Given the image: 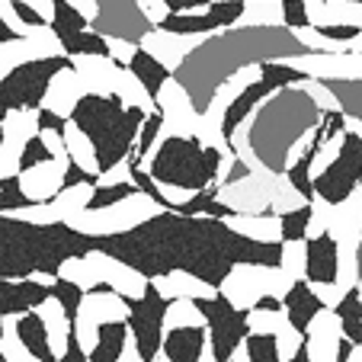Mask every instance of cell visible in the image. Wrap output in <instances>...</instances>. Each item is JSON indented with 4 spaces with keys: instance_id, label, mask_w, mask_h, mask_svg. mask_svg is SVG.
Returning <instances> with one entry per match:
<instances>
[{
    "instance_id": "cell-1",
    "label": "cell",
    "mask_w": 362,
    "mask_h": 362,
    "mask_svg": "<svg viewBox=\"0 0 362 362\" xmlns=\"http://www.w3.org/2000/svg\"><path fill=\"white\" fill-rule=\"evenodd\" d=\"M144 116H151V112L135 110V106H125L119 96L87 93L71 119H77V122L87 129V135L96 141L103 170H106V167H112L116 160L129 158V151H132V144H135Z\"/></svg>"
},
{
    "instance_id": "cell-2",
    "label": "cell",
    "mask_w": 362,
    "mask_h": 362,
    "mask_svg": "<svg viewBox=\"0 0 362 362\" xmlns=\"http://www.w3.org/2000/svg\"><path fill=\"white\" fill-rule=\"evenodd\" d=\"M164 215H170V205H164L148 189H132L119 202L87 205L83 212H77L68 221V228L87 234V238H119V234H129L148 221L164 218Z\"/></svg>"
},
{
    "instance_id": "cell-3",
    "label": "cell",
    "mask_w": 362,
    "mask_h": 362,
    "mask_svg": "<svg viewBox=\"0 0 362 362\" xmlns=\"http://www.w3.org/2000/svg\"><path fill=\"white\" fill-rule=\"evenodd\" d=\"M218 160L221 151L205 148L199 138H164L158 158H154V167H151V177L164 180V183L202 189V186L215 183Z\"/></svg>"
},
{
    "instance_id": "cell-4",
    "label": "cell",
    "mask_w": 362,
    "mask_h": 362,
    "mask_svg": "<svg viewBox=\"0 0 362 362\" xmlns=\"http://www.w3.org/2000/svg\"><path fill=\"white\" fill-rule=\"evenodd\" d=\"M292 279L282 263H263V260H238L228 267L225 279L218 282L221 295L240 311H250L253 305H260L263 298H286L292 292Z\"/></svg>"
},
{
    "instance_id": "cell-5",
    "label": "cell",
    "mask_w": 362,
    "mask_h": 362,
    "mask_svg": "<svg viewBox=\"0 0 362 362\" xmlns=\"http://www.w3.org/2000/svg\"><path fill=\"white\" fill-rule=\"evenodd\" d=\"M112 321H132V301L110 286L83 292L81 308L74 311V343L87 353V359H93L96 353L100 330Z\"/></svg>"
},
{
    "instance_id": "cell-6",
    "label": "cell",
    "mask_w": 362,
    "mask_h": 362,
    "mask_svg": "<svg viewBox=\"0 0 362 362\" xmlns=\"http://www.w3.org/2000/svg\"><path fill=\"white\" fill-rule=\"evenodd\" d=\"M93 196H96V180H81V183L64 186L48 202H26L4 215L23 221V225H33V228H55V225H68L77 212H83L93 202Z\"/></svg>"
},
{
    "instance_id": "cell-7",
    "label": "cell",
    "mask_w": 362,
    "mask_h": 362,
    "mask_svg": "<svg viewBox=\"0 0 362 362\" xmlns=\"http://www.w3.org/2000/svg\"><path fill=\"white\" fill-rule=\"evenodd\" d=\"M0 132H4V144H0V180L20 177L23 154H26L29 141L42 132V106H13V110H4Z\"/></svg>"
},
{
    "instance_id": "cell-8",
    "label": "cell",
    "mask_w": 362,
    "mask_h": 362,
    "mask_svg": "<svg viewBox=\"0 0 362 362\" xmlns=\"http://www.w3.org/2000/svg\"><path fill=\"white\" fill-rule=\"evenodd\" d=\"M68 62H71V55L42 58V62H29V64H23V68H16L13 74L0 77V81H4V87H0L4 110H13V106H42V96H45L52 74Z\"/></svg>"
},
{
    "instance_id": "cell-9",
    "label": "cell",
    "mask_w": 362,
    "mask_h": 362,
    "mask_svg": "<svg viewBox=\"0 0 362 362\" xmlns=\"http://www.w3.org/2000/svg\"><path fill=\"white\" fill-rule=\"evenodd\" d=\"M68 48H64L62 35L55 33V26L48 23L45 29H39L35 35H10V39H0V77L13 74L16 68L29 62H42V58H64Z\"/></svg>"
},
{
    "instance_id": "cell-10",
    "label": "cell",
    "mask_w": 362,
    "mask_h": 362,
    "mask_svg": "<svg viewBox=\"0 0 362 362\" xmlns=\"http://www.w3.org/2000/svg\"><path fill=\"white\" fill-rule=\"evenodd\" d=\"M279 177H282V170H273V173L247 170L244 177L218 186V199L231 212H244V215L273 212V189L279 183Z\"/></svg>"
},
{
    "instance_id": "cell-11",
    "label": "cell",
    "mask_w": 362,
    "mask_h": 362,
    "mask_svg": "<svg viewBox=\"0 0 362 362\" xmlns=\"http://www.w3.org/2000/svg\"><path fill=\"white\" fill-rule=\"evenodd\" d=\"M346 327H343V315L340 308H327L324 305L311 324L305 327V359L308 362H340L343 349L349 346Z\"/></svg>"
},
{
    "instance_id": "cell-12",
    "label": "cell",
    "mask_w": 362,
    "mask_h": 362,
    "mask_svg": "<svg viewBox=\"0 0 362 362\" xmlns=\"http://www.w3.org/2000/svg\"><path fill=\"white\" fill-rule=\"evenodd\" d=\"M158 106L164 112V125H160L158 138H196V125L202 112L192 106L189 90L177 74L167 77V83L158 90Z\"/></svg>"
},
{
    "instance_id": "cell-13",
    "label": "cell",
    "mask_w": 362,
    "mask_h": 362,
    "mask_svg": "<svg viewBox=\"0 0 362 362\" xmlns=\"http://www.w3.org/2000/svg\"><path fill=\"white\" fill-rule=\"evenodd\" d=\"M212 39H218V35L215 33H177V29H167V26H151L138 39V45L144 52H151L164 68H170V74H177L183 68L186 55H192L199 45H205V42H212Z\"/></svg>"
},
{
    "instance_id": "cell-14",
    "label": "cell",
    "mask_w": 362,
    "mask_h": 362,
    "mask_svg": "<svg viewBox=\"0 0 362 362\" xmlns=\"http://www.w3.org/2000/svg\"><path fill=\"white\" fill-rule=\"evenodd\" d=\"M359 183H362V138L356 132H349L343 154L330 164L327 173H321L315 180V192L330 199V202H343Z\"/></svg>"
},
{
    "instance_id": "cell-15",
    "label": "cell",
    "mask_w": 362,
    "mask_h": 362,
    "mask_svg": "<svg viewBox=\"0 0 362 362\" xmlns=\"http://www.w3.org/2000/svg\"><path fill=\"white\" fill-rule=\"evenodd\" d=\"M282 62L321 81H362V52H301Z\"/></svg>"
},
{
    "instance_id": "cell-16",
    "label": "cell",
    "mask_w": 362,
    "mask_h": 362,
    "mask_svg": "<svg viewBox=\"0 0 362 362\" xmlns=\"http://www.w3.org/2000/svg\"><path fill=\"white\" fill-rule=\"evenodd\" d=\"M87 257L93 260V267L100 269L103 286L122 292L129 301H138V298H144V295L151 292V276L141 273L138 267H132V263H125L122 257L106 253V250H100V247H90Z\"/></svg>"
},
{
    "instance_id": "cell-17",
    "label": "cell",
    "mask_w": 362,
    "mask_h": 362,
    "mask_svg": "<svg viewBox=\"0 0 362 362\" xmlns=\"http://www.w3.org/2000/svg\"><path fill=\"white\" fill-rule=\"evenodd\" d=\"M164 311H167V301L160 298L154 288H151L144 298L132 301V330L138 334V343L144 349V362L154 359L160 346H164Z\"/></svg>"
},
{
    "instance_id": "cell-18",
    "label": "cell",
    "mask_w": 362,
    "mask_h": 362,
    "mask_svg": "<svg viewBox=\"0 0 362 362\" xmlns=\"http://www.w3.org/2000/svg\"><path fill=\"white\" fill-rule=\"evenodd\" d=\"M205 315H209V324H212V334H215V346H218V359H228L234 346L247 337V311L234 308L225 295L218 298H205L202 301Z\"/></svg>"
},
{
    "instance_id": "cell-19",
    "label": "cell",
    "mask_w": 362,
    "mask_h": 362,
    "mask_svg": "<svg viewBox=\"0 0 362 362\" xmlns=\"http://www.w3.org/2000/svg\"><path fill=\"white\" fill-rule=\"evenodd\" d=\"M71 167H74V160H64V158L52 154V158L39 160V164H33V167H23L16 180H20L29 202H48V199L58 196V192L68 186Z\"/></svg>"
},
{
    "instance_id": "cell-20",
    "label": "cell",
    "mask_w": 362,
    "mask_h": 362,
    "mask_svg": "<svg viewBox=\"0 0 362 362\" xmlns=\"http://www.w3.org/2000/svg\"><path fill=\"white\" fill-rule=\"evenodd\" d=\"M151 288L160 295L164 301H173V298H196V301H205V298H218L221 295V286L212 279H205L202 273L196 269H164V273H151Z\"/></svg>"
},
{
    "instance_id": "cell-21",
    "label": "cell",
    "mask_w": 362,
    "mask_h": 362,
    "mask_svg": "<svg viewBox=\"0 0 362 362\" xmlns=\"http://www.w3.org/2000/svg\"><path fill=\"white\" fill-rule=\"evenodd\" d=\"M33 311L42 317V324H45L48 343H52V356H55V362H64L71 343H74V315H71L68 305H64V301L58 298L55 292H48L45 298H42L39 305L33 308Z\"/></svg>"
},
{
    "instance_id": "cell-22",
    "label": "cell",
    "mask_w": 362,
    "mask_h": 362,
    "mask_svg": "<svg viewBox=\"0 0 362 362\" xmlns=\"http://www.w3.org/2000/svg\"><path fill=\"white\" fill-rule=\"evenodd\" d=\"M71 64L77 68L83 81V90L93 96H112L116 93V81L122 74L125 64H119L110 52H87V55H71Z\"/></svg>"
},
{
    "instance_id": "cell-23",
    "label": "cell",
    "mask_w": 362,
    "mask_h": 362,
    "mask_svg": "<svg viewBox=\"0 0 362 362\" xmlns=\"http://www.w3.org/2000/svg\"><path fill=\"white\" fill-rule=\"evenodd\" d=\"M83 96H87V90H83L81 74H77V68L68 62L48 81V90H45V96H42V110L55 112V116H62V119H71Z\"/></svg>"
},
{
    "instance_id": "cell-24",
    "label": "cell",
    "mask_w": 362,
    "mask_h": 362,
    "mask_svg": "<svg viewBox=\"0 0 362 362\" xmlns=\"http://www.w3.org/2000/svg\"><path fill=\"white\" fill-rule=\"evenodd\" d=\"M221 225H228V231L238 238L257 240V244H273L279 247L286 240V228H282V215L276 212H260V215H244V212H228L225 218H218Z\"/></svg>"
},
{
    "instance_id": "cell-25",
    "label": "cell",
    "mask_w": 362,
    "mask_h": 362,
    "mask_svg": "<svg viewBox=\"0 0 362 362\" xmlns=\"http://www.w3.org/2000/svg\"><path fill=\"white\" fill-rule=\"evenodd\" d=\"M209 327H177L164 334V346L154 353L151 362H199L205 349Z\"/></svg>"
},
{
    "instance_id": "cell-26",
    "label": "cell",
    "mask_w": 362,
    "mask_h": 362,
    "mask_svg": "<svg viewBox=\"0 0 362 362\" xmlns=\"http://www.w3.org/2000/svg\"><path fill=\"white\" fill-rule=\"evenodd\" d=\"M52 288L33 282L26 273L23 276H4L0 279V311H33Z\"/></svg>"
},
{
    "instance_id": "cell-27",
    "label": "cell",
    "mask_w": 362,
    "mask_h": 362,
    "mask_svg": "<svg viewBox=\"0 0 362 362\" xmlns=\"http://www.w3.org/2000/svg\"><path fill=\"white\" fill-rule=\"evenodd\" d=\"M311 26H359L362 29V0H308Z\"/></svg>"
},
{
    "instance_id": "cell-28",
    "label": "cell",
    "mask_w": 362,
    "mask_h": 362,
    "mask_svg": "<svg viewBox=\"0 0 362 362\" xmlns=\"http://www.w3.org/2000/svg\"><path fill=\"white\" fill-rule=\"evenodd\" d=\"M62 132H64V141H68L71 160H74V164L81 167L87 177L96 180L103 173V160H100V151H96V141L87 135V129H83L77 119H68Z\"/></svg>"
},
{
    "instance_id": "cell-29",
    "label": "cell",
    "mask_w": 362,
    "mask_h": 362,
    "mask_svg": "<svg viewBox=\"0 0 362 362\" xmlns=\"http://www.w3.org/2000/svg\"><path fill=\"white\" fill-rule=\"evenodd\" d=\"M340 273V250H337V240L330 234L308 240V282H334Z\"/></svg>"
},
{
    "instance_id": "cell-30",
    "label": "cell",
    "mask_w": 362,
    "mask_h": 362,
    "mask_svg": "<svg viewBox=\"0 0 362 362\" xmlns=\"http://www.w3.org/2000/svg\"><path fill=\"white\" fill-rule=\"evenodd\" d=\"M26 311H0V353L7 362H39V356L29 349L20 321Z\"/></svg>"
},
{
    "instance_id": "cell-31",
    "label": "cell",
    "mask_w": 362,
    "mask_h": 362,
    "mask_svg": "<svg viewBox=\"0 0 362 362\" xmlns=\"http://www.w3.org/2000/svg\"><path fill=\"white\" fill-rule=\"evenodd\" d=\"M286 26V4L282 0H247L234 29H282Z\"/></svg>"
},
{
    "instance_id": "cell-32",
    "label": "cell",
    "mask_w": 362,
    "mask_h": 362,
    "mask_svg": "<svg viewBox=\"0 0 362 362\" xmlns=\"http://www.w3.org/2000/svg\"><path fill=\"white\" fill-rule=\"evenodd\" d=\"M112 96H119L125 106H135V110H144V112H158L160 110L158 96L151 93L148 83H144L132 68H122V74H119V81H116V93Z\"/></svg>"
},
{
    "instance_id": "cell-33",
    "label": "cell",
    "mask_w": 362,
    "mask_h": 362,
    "mask_svg": "<svg viewBox=\"0 0 362 362\" xmlns=\"http://www.w3.org/2000/svg\"><path fill=\"white\" fill-rule=\"evenodd\" d=\"M282 301H286L288 317H292V321L298 324V327H308V324H311V317H315L317 311L324 308V301L317 298V292L311 288V282H308V279L295 282L292 292H288Z\"/></svg>"
},
{
    "instance_id": "cell-34",
    "label": "cell",
    "mask_w": 362,
    "mask_h": 362,
    "mask_svg": "<svg viewBox=\"0 0 362 362\" xmlns=\"http://www.w3.org/2000/svg\"><path fill=\"white\" fill-rule=\"evenodd\" d=\"M177 327H209V315H205L202 301L196 298H173L167 301L164 311V334Z\"/></svg>"
},
{
    "instance_id": "cell-35",
    "label": "cell",
    "mask_w": 362,
    "mask_h": 362,
    "mask_svg": "<svg viewBox=\"0 0 362 362\" xmlns=\"http://www.w3.org/2000/svg\"><path fill=\"white\" fill-rule=\"evenodd\" d=\"M160 26L177 29V33H215V35L228 33V26H221V20L212 10H180V13L167 16Z\"/></svg>"
},
{
    "instance_id": "cell-36",
    "label": "cell",
    "mask_w": 362,
    "mask_h": 362,
    "mask_svg": "<svg viewBox=\"0 0 362 362\" xmlns=\"http://www.w3.org/2000/svg\"><path fill=\"white\" fill-rule=\"evenodd\" d=\"M58 276H62V279L77 282L83 292H90V288H100V286H103L100 269L93 267V260H90L87 253H71V257H64L62 267H58Z\"/></svg>"
},
{
    "instance_id": "cell-37",
    "label": "cell",
    "mask_w": 362,
    "mask_h": 362,
    "mask_svg": "<svg viewBox=\"0 0 362 362\" xmlns=\"http://www.w3.org/2000/svg\"><path fill=\"white\" fill-rule=\"evenodd\" d=\"M132 71H135L138 77H141L144 83H148V90L154 96H158V90L167 83V77H170V68H164V64L158 62V58L151 55V52H144V48H138V55L132 58V64H129Z\"/></svg>"
},
{
    "instance_id": "cell-38",
    "label": "cell",
    "mask_w": 362,
    "mask_h": 362,
    "mask_svg": "<svg viewBox=\"0 0 362 362\" xmlns=\"http://www.w3.org/2000/svg\"><path fill=\"white\" fill-rule=\"evenodd\" d=\"M125 330H129V321H112L100 330V343H96L93 362H119V353H122L125 343Z\"/></svg>"
},
{
    "instance_id": "cell-39",
    "label": "cell",
    "mask_w": 362,
    "mask_h": 362,
    "mask_svg": "<svg viewBox=\"0 0 362 362\" xmlns=\"http://www.w3.org/2000/svg\"><path fill=\"white\" fill-rule=\"evenodd\" d=\"M45 26L48 23H29L13 0H0V29H4V39H10V35H35Z\"/></svg>"
},
{
    "instance_id": "cell-40",
    "label": "cell",
    "mask_w": 362,
    "mask_h": 362,
    "mask_svg": "<svg viewBox=\"0 0 362 362\" xmlns=\"http://www.w3.org/2000/svg\"><path fill=\"white\" fill-rule=\"evenodd\" d=\"M301 205H311V196H305V192L292 183V177L282 170L279 183H276V189H273V212L276 215H286V212L301 209Z\"/></svg>"
},
{
    "instance_id": "cell-41",
    "label": "cell",
    "mask_w": 362,
    "mask_h": 362,
    "mask_svg": "<svg viewBox=\"0 0 362 362\" xmlns=\"http://www.w3.org/2000/svg\"><path fill=\"white\" fill-rule=\"evenodd\" d=\"M62 42L68 48V55H87V52H110L106 35L96 33L93 26L77 29V33H62Z\"/></svg>"
},
{
    "instance_id": "cell-42",
    "label": "cell",
    "mask_w": 362,
    "mask_h": 362,
    "mask_svg": "<svg viewBox=\"0 0 362 362\" xmlns=\"http://www.w3.org/2000/svg\"><path fill=\"white\" fill-rule=\"evenodd\" d=\"M20 330H23V337H26L29 349H33L39 359H55V356H52V343H48V330L35 311H26V315H23Z\"/></svg>"
},
{
    "instance_id": "cell-43",
    "label": "cell",
    "mask_w": 362,
    "mask_h": 362,
    "mask_svg": "<svg viewBox=\"0 0 362 362\" xmlns=\"http://www.w3.org/2000/svg\"><path fill=\"white\" fill-rule=\"evenodd\" d=\"M279 263L292 273V279H308V238L282 240L279 244Z\"/></svg>"
},
{
    "instance_id": "cell-44",
    "label": "cell",
    "mask_w": 362,
    "mask_h": 362,
    "mask_svg": "<svg viewBox=\"0 0 362 362\" xmlns=\"http://www.w3.org/2000/svg\"><path fill=\"white\" fill-rule=\"evenodd\" d=\"M298 90L308 96V100L317 106V112H343V106H340V100H337L334 93H330L327 87H324V81L321 77H301L298 81Z\"/></svg>"
},
{
    "instance_id": "cell-45",
    "label": "cell",
    "mask_w": 362,
    "mask_h": 362,
    "mask_svg": "<svg viewBox=\"0 0 362 362\" xmlns=\"http://www.w3.org/2000/svg\"><path fill=\"white\" fill-rule=\"evenodd\" d=\"M340 315H343L346 337L353 343H362V298H359V292H349L346 298L340 301Z\"/></svg>"
},
{
    "instance_id": "cell-46",
    "label": "cell",
    "mask_w": 362,
    "mask_h": 362,
    "mask_svg": "<svg viewBox=\"0 0 362 362\" xmlns=\"http://www.w3.org/2000/svg\"><path fill=\"white\" fill-rule=\"evenodd\" d=\"M301 71H295L292 64H286L279 58V62H263V81L269 83V87H276V90H282V87H298V81H301Z\"/></svg>"
},
{
    "instance_id": "cell-47",
    "label": "cell",
    "mask_w": 362,
    "mask_h": 362,
    "mask_svg": "<svg viewBox=\"0 0 362 362\" xmlns=\"http://www.w3.org/2000/svg\"><path fill=\"white\" fill-rule=\"evenodd\" d=\"M247 346H250V362H279V346H276L273 334L247 330Z\"/></svg>"
},
{
    "instance_id": "cell-48",
    "label": "cell",
    "mask_w": 362,
    "mask_h": 362,
    "mask_svg": "<svg viewBox=\"0 0 362 362\" xmlns=\"http://www.w3.org/2000/svg\"><path fill=\"white\" fill-rule=\"evenodd\" d=\"M308 221H311V205H301L295 212L282 215V228H286V240L308 238Z\"/></svg>"
},
{
    "instance_id": "cell-49",
    "label": "cell",
    "mask_w": 362,
    "mask_h": 362,
    "mask_svg": "<svg viewBox=\"0 0 362 362\" xmlns=\"http://www.w3.org/2000/svg\"><path fill=\"white\" fill-rule=\"evenodd\" d=\"M244 7H247V0H212V13L221 20V26H228V29H234V23L240 20V13H244Z\"/></svg>"
},
{
    "instance_id": "cell-50",
    "label": "cell",
    "mask_w": 362,
    "mask_h": 362,
    "mask_svg": "<svg viewBox=\"0 0 362 362\" xmlns=\"http://www.w3.org/2000/svg\"><path fill=\"white\" fill-rule=\"evenodd\" d=\"M106 42H110V55L116 58L119 64H125V68H129L132 58H135L138 48H141L135 39H125V35H106Z\"/></svg>"
},
{
    "instance_id": "cell-51",
    "label": "cell",
    "mask_w": 362,
    "mask_h": 362,
    "mask_svg": "<svg viewBox=\"0 0 362 362\" xmlns=\"http://www.w3.org/2000/svg\"><path fill=\"white\" fill-rule=\"evenodd\" d=\"M0 186H4V196H0V209L4 212H10V209H20V205H26V192H23L20 180L16 177H7V180H0Z\"/></svg>"
},
{
    "instance_id": "cell-52",
    "label": "cell",
    "mask_w": 362,
    "mask_h": 362,
    "mask_svg": "<svg viewBox=\"0 0 362 362\" xmlns=\"http://www.w3.org/2000/svg\"><path fill=\"white\" fill-rule=\"evenodd\" d=\"M286 4V29H298L308 26L311 16H308V0H282Z\"/></svg>"
},
{
    "instance_id": "cell-53",
    "label": "cell",
    "mask_w": 362,
    "mask_h": 362,
    "mask_svg": "<svg viewBox=\"0 0 362 362\" xmlns=\"http://www.w3.org/2000/svg\"><path fill=\"white\" fill-rule=\"evenodd\" d=\"M138 7H141V13L148 16L154 26H160V23L170 16V4H167V0H138Z\"/></svg>"
},
{
    "instance_id": "cell-54",
    "label": "cell",
    "mask_w": 362,
    "mask_h": 362,
    "mask_svg": "<svg viewBox=\"0 0 362 362\" xmlns=\"http://www.w3.org/2000/svg\"><path fill=\"white\" fill-rule=\"evenodd\" d=\"M119 362H144V349H141V343H138V334L132 330V324H129V330H125V343H122V353H119Z\"/></svg>"
},
{
    "instance_id": "cell-55",
    "label": "cell",
    "mask_w": 362,
    "mask_h": 362,
    "mask_svg": "<svg viewBox=\"0 0 362 362\" xmlns=\"http://www.w3.org/2000/svg\"><path fill=\"white\" fill-rule=\"evenodd\" d=\"M45 158H52V151H48V144L42 141V135H35L33 141H29L26 154H23V167H33V164H39V160H45Z\"/></svg>"
},
{
    "instance_id": "cell-56",
    "label": "cell",
    "mask_w": 362,
    "mask_h": 362,
    "mask_svg": "<svg viewBox=\"0 0 362 362\" xmlns=\"http://www.w3.org/2000/svg\"><path fill=\"white\" fill-rule=\"evenodd\" d=\"M16 4L29 7L35 16H39L42 23H52V20H55V7H58V0H16Z\"/></svg>"
},
{
    "instance_id": "cell-57",
    "label": "cell",
    "mask_w": 362,
    "mask_h": 362,
    "mask_svg": "<svg viewBox=\"0 0 362 362\" xmlns=\"http://www.w3.org/2000/svg\"><path fill=\"white\" fill-rule=\"evenodd\" d=\"M170 4V13H180V10H209L212 0H167Z\"/></svg>"
},
{
    "instance_id": "cell-58",
    "label": "cell",
    "mask_w": 362,
    "mask_h": 362,
    "mask_svg": "<svg viewBox=\"0 0 362 362\" xmlns=\"http://www.w3.org/2000/svg\"><path fill=\"white\" fill-rule=\"evenodd\" d=\"M225 362H250V346H247V337L231 349V353H228Z\"/></svg>"
},
{
    "instance_id": "cell-59",
    "label": "cell",
    "mask_w": 362,
    "mask_h": 362,
    "mask_svg": "<svg viewBox=\"0 0 362 362\" xmlns=\"http://www.w3.org/2000/svg\"><path fill=\"white\" fill-rule=\"evenodd\" d=\"M343 359L346 362H362V343H349V346L343 349Z\"/></svg>"
},
{
    "instance_id": "cell-60",
    "label": "cell",
    "mask_w": 362,
    "mask_h": 362,
    "mask_svg": "<svg viewBox=\"0 0 362 362\" xmlns=\"http://www.w3.org/2000/svg\"><path fill=\"white\" fill-rule=\"evenodd\" d=\"M356 292H359V298H362V279H359V288H356Z\"/></svg>"
}]
</instances>
